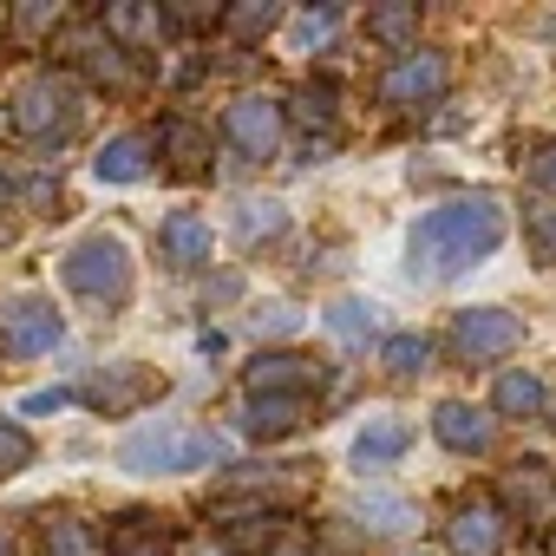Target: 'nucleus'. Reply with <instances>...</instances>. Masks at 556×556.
I'll return each instance as SVG.
<instances>
[{"label": "nucleus", "mask_w": 556, "mask_h": 556, "mask_svg": "<svg viewBox=\"0 0 556 556\" xmlns=\"http://www.w3.org/2000/svg\"><path fill=\"white\" fill-rule=\"evenodd\" d=\"M510 229V210L497 190H471V197H452L439 210H426L406 236V268L413 282H452V275L478 268Z\"/></svg>", "instance_id": "f257e3e1"}, {"label": "nucleus", "mask_w": 556, "mask_h": 556, "mask_svg": "<svg viewBox=\"0 0 556 556\" xmlns=\"http://www.w3.org/2000/svg\"><path fill=\"white\" fill-rule=\"evenodd\" d=\"M229 465V439L210 426H144L118 445V471L131 478H177V471H210Z\"/></svg>", "instance_id": "f03ea898"}, {"label": "nucleus", "mask_w": 556, "mask_h": 556, "mask_svg": "<svg viewBox=\"0 0 556 556\" xmlns=\"http://www.w3.org/2000/svg\"><path fill=\"white\" fill-rule=\"evenodd\" d=\"M8 125L27 138V144H40V151H60L79 125H86V86L73 79V73H60V66H47V73H34L21 92H14V112H8Z\"/></svg>", "instance_id": "7ed1b4c3"}, {"label": "nucleus", "mask_w": 556, "mask_h": 556, "mask_svg": "<svg viewBox=\"0 0 556 556\" xmlns=\"http://www.w3.org/2000/svg\"><path fill=\"white\" fill-rule=\"evenodd\" d=\"M60 275H66V289H73L79 302H92V308H125V302H131V289H138L131 249H125V236H112V229L79 236V242L66 249Z\"/></svg>", "instance_id": "20e7f679"}, {"label": "nucleus", "mask_w": 556, "mask_h": 556, "mask_svg": "<svg viewBox=\"0 0 556 556\" xmlns=\"http://www.w3.org/2000/svg\"><path fill=\"white\" fill-rule=\"evenodd\" d=\"M60 334H66V321H60L53 295L27 289V295L0 302V354H8V361H40V354L60 348Z\"/></svg>", "instance_id": "39448f33"}, {"label": "nucleus", "mask_w": 556, "mask_h": 556, "mask_svg": "<svg viewBox=\"0 0 556 556\" xmlns=\"http://www.w3.org/2000/svg\"><path fill=\"white\" fill-rule=\"evenodd\" d=\"M523 348V321L510 308H458L452 315V354L465 367H491V361H510Z\"/></svg>", "instance_id": "423d86ee"}, {"label": "nucleus", "mask_w": 556, "mask_h": 556, "mask_svg": "<svg viewBox=\"0 0 556 556\" xmlns=\"http://www.w3.org/2000/svg\"><path fill=\"white\" fill-rule=\"evenodd\" d=\"M282 131H289V105L268 99V92H242V99L223 105V138L242 157H275L282 151Z\"/></svg>", "instance_id": "0eeeda50"}, {"label": "nucleus", "mask_w": 556, "mask_h": 556, "mask_svg": "<svg viewBox=\"0 0 556 556\" xmlns=\"http://www.w3.org/2000/svg\"><path fill=\"white\" fill-rule=\"evenodd\" d=\"M504 504L497 497H484V491H471V497H458L452 504V517H445V549L452 556H504Z\"/></svg>", "instance_id": "6e6552de"}, {"label": "nucleus", "mask_w": 556, "mask_h": 556, "mask_svg": "<svg viewBox=\"0 0 556 556\" xmlns=\"http://www.w3.org/2000/svg\"><path fill=\"white\" fill-rule=\"evenodd\" d=\"M242 380H249V393H268V400H308L328 380V367L315 354H295V348H268V354L249 361Z\"/></svg>", "instance_id": "1a4fd4ad"}, {"label": "nucleus", "mask_w": 556, "mask_h": 556, "mask_svg": "<svg viewBox=\"0 0 556 556\" xmlns=\"http://www.w3.org/2000/svg\"><path fill=\"white\" fill-rule=\"evenodd\" d=\"M445 79H452L445 53L413 47V53H400V60L380 73V105H432V99L445 92Z\"/></svg>", "instance_id": "9d476101"}, {"label": "nucleus", "mask_w": 556, "mask_h": 556, "mask_svg": "<svg viewBox=\"0 0 556 556\" xmlns=\"http://www.w3.org/2000/svg\"><path fill=\"white\" fill-rule=\"evenodd\" d=\"M504 517H523L530 530H549L556 523V471L536 465V458H517L504 471Z\"/></svg>", "instance_id": "9b49d317"}, {"label": "nucleus", "mask_w": 556, "mask_h": 556, "mask_svg": "<svg viewBox=\"0 0 556 556\" xmlns=\"http://www.w3.org/2000/svg\"><path fill=\"white\" fill-rule=\"evenodd\" d=\"M157 393H164V374H151V367H138V361H112V367L86 387V406L125 419V413H138L144 400H157Z\"/></svg>", "instance_id": "f8f14e48"}, {"label": "nucleus", "mask_w": 556, "mask_h": 556, "mask_svg": "<svg viewBox=\"0 0 556 556\" xmlns=\"http://www.w3.org/2000/svg\"><path fill=\"white\" fill-rule=\"evenodd\" d=\"M210 249H216V236H210V223H203L197 210H170V216L157 223V262H164V268L190 275V268L210 262Z\"/></svg>", "instance_id": "ddd939ff"}, {"label": "nucleus", "mask_w": 556, "mask_h": 556, "mask_svg": "<svg viewBox=\"0 0 556 556\" xmlns=\"http://www.w3.org/2000/svg\"><path fill=\"white\" fill-rule=\"evenodd\" d=\"M432 439H439L445 452H458V458H484L491 439H497V426H491L484 406H471V400H445V406L432 413Z\"/></svg>", "instance_id": "4468645a"}, {"label": "nucleus", "mask_w": 556, "mask_h": 556, "mask_svg": "<svg viewBox=\"0 0 556 556\" xmlns=\"http://www.w3.org/2000/svg\"><path fill=\"white\" fill-rule=\"evenodd\" d=\"M236 426L255 439V445H275L308 426V400H268V393H249V406L236 413Z\"/></svg>", "instance_id": "2eb2a0df"}, {"label": "nucleus", "mask_w": 556, "mask_h": 556, "mask_svg": "<svg viewBox=\"0 0 556 556\" xmlns=\"http://www.w3.org/2000/svg\"><path fill=\"white\" fill-rule=\"evenodd\" d=\"M406 452H413V426H406L400 413H380V419H367V426L354 432V465H361V471L400 465Z\"/></svg>", "instance_id": "dca6fc26"}, {"label": "nucleus", "mask_w": 556, "mask_h": 556, "mask_svg": "<svg viewBox=\"0 0 556 556\" xmlns=\"http://www.w3.org/2000/svg\"><path fill=\"white\" fill-rule=\"evenodd\" d=\"M157 151L170 157L177 177H203V170H210V131H203L197 118H184V112H170V118L157 125Z\"/></svg>", "instance_id": "f3484780"}, {"label": "nucleus", "mask_w": 556, "mask_h": 556, "mask_svg": "<svg viewBox=\"0 0 556 556\" xmlns=\"http://www.w3.org/2000/svg\"><path fill=\"white\" fill-rule=\"evenodd\" d=\"M99 27H105V40L112 47H157L164 40V8H144V0H118V8H105L99 14Z\"/></svg>", "instance_id": "a211bd4d"}, {"label": "nucleus", "mask_w": 556, "mask_h": 556, "mask_svg": "<svg viewBox=\"0 0 556 556\" xmlns=\"http://www.w3.org/2000/svg\"><path fill=\"white\" fill-rule=\"evenodd\" d=\"M92 170H99V184H138V177H151V138L144 131L105 138L99 157H92Z\"/></svg>", "instance_id": "6ab92c4d"}, {"label": "nucleus", "mask_w": 556, "mask_h": 556, "mask_svg": "<svg viewBox=\"0 0 556 556\" xmlns=\"http://www.w3.org/2000/svg\"><path fill=\"white\" fill-rule=\"evenodd\" d=\"M367 40H380L393 53H413V40H419V0H387V8H367Z\"/></svg>", "instance_id": "aec40b11"}, {"label": "nucleus", "mask_w": 556, "mask_h": 556, "mask_svg": "<svg viewBox=\"0 0 556 556\" xmlns=\"http://www.w3.org/2000/svg\"><path fill=\"white\" fill-rule=\"evenodd\" d=\"M354 517H361V530H374V536H400V530L419 523V510H413L406 497H393V491H361V497H354Z\"/></svg>", "instance_id": "412c9836"}, {"label": "nucleus", "mask_w": 556, "mask_h": 556, "mask_svg": "<svg viewBox=\"0 0 556 556\" xmlns=\"http://www.w3.org/2000/svg\"><path fill=\"white\" fill-rule=\"evenodd\" d=\"M321 321H328V334H334L341 348H367V341L380 334V308H374V302H361V295H341Z\"/></svg>", "instance_id": "4be33fe9"}, {"label": "nucleus", "mask_w": 556, "mask_h": 556, "mask_svg": "<svg viewBox=\"0 0 556 556\" xmlns=\"http://www.w3.org/2000/svg\"><path fill=\"white\" fill-rule=\"evenodd\" d=\"M282 229H289V210L275 203V197H242V203H236V242H242V249L275 242Z\"/></svg>", "instance_id": "5701e85b"}, {"label": "nucleus", "mask_w": 556, "mask_h": 556, "mask_svg": "<svg viewBox=\"0 0 556 556\" xmlns=\"http://www.w3.org/2000/svg\"><path fill=\"white\" fill-rule=\"evenodd\" d=\"M523 249L536 268H556V203L549 197H523Z\"/></svg>", "instance_id": "b1692460"}, {"label": "nucleus", "mask_w": 556, "mask_h": 556, "mask_svg": "<svg viewBox=\"0 0 556 556\" xmlns=\"http://www.w3.org/2000/svg\"><path fill=\"white\" fill-rule=\"evenodd\" d=\"M79 66H86L99 86H112V92H131V86H138V73L125 66V47H112V40H86V47H79Z\"/></svg>", "instance_id": "393cba45"}, {"label": "nucleus", "mask_w": 556, "mask_h": 556, "mask_svg": "<svg viewBox=\"0 0 556 556\" xmlns=\"http://www.w3.org/2000/svg\"><path fill=\"white\" fill-rule=\"evenodd\" d=\"M491 406H497L504 419H536V413H543V380H536V374H497Z\"/></svg>", "instance_id": "a878e982"}, {"label": "nucleus", "mask_w": 556, "mask_h": 556, "mask_svg": "<svg viewBox=\"0 0 556 556\" xmlns=\"http://www.w3.org/2000/svg\"><path fill=\"white\" fill-rule=\"evenodd\" d=\"M380 367H387L393 380H413V374L432 367V341H426V334H387V341H380Z\"/></svg>", "instance_id": "bb28decb"}, {"label": "nucleus", "mask_w": 556, "mask_h": 556, "mask_svg": "<svg viewBox=\"0 0 556 556\" xmlns=\"http://www.w3.org/2000/svg\"><path fill=\"white\" fill-rule=\"evenodd\" d=\"M40 556H105V543L92 536V523H79V517H53L47 536H40Z\"/></svg>", "instance_id": "cd10ccee"}, {"label": "nucleus", "mask_w": 556, "mask_h": 556, "mask_svg": "<svg viewBox=\"0 0 556 556\" xmlns=\"http://www.w3.org/2000/svg\"><path fill=\"white\" fill-rule=\"evenodd\" d=\"M275 21H282V8H275V0H242V8H223V27H229L236 40H255V34H268Z\"/></svg>", "instance_id": "c85d7f7f"}, {"label": "nucleus", "mask_w": 556, "mask_h": 556, "mask_svg": "<svg viewBox=\"0 0 556 556\" xmlns=\"http://www.w3.org/2000/svg\"><path fill=\"white\" fill-rule=\"evenodd\" d=\"M34 465V432L21 419H0V478H21Z\"/></svg>", "instance_id": "c756f323"}, {"label": "nucleus", "mask_w": 556, "mask_h": 556, "mask_svg": "<svg viewBox=\"0 0 556 556\" xmlns=\"http://www.w3.org/2000/svg\"><path fill=\"white\" fill-rule=\"evenodd\" d=\"M334 27H341V8H308V14H295V40H302V47L334 40Z\"/></svg>", "instance_id": "7c9ffc66"}, {"label": "nucleus", "mask_w": 556, "mask_h": 556, "mask_svg": "<svg viewBox=\"0 0 556 556\" xmlns=\"http://www.w3.org/2000/svg\"><path fill=\"white\" fill-rule=\"evenodd\" d=\"M289 105H295V118H308V125H328V118H334V99H328V92H295Z\"/></svg>", "instance_id": "2f4dec72"}, {"label": "nucleus", "mask_w": 556, "mask_h": 556, "mask_svg": "<svg viewBox=\"0 0 556 556\" xmlns=\"http://www.w3.org/2000/svg\"><path fill=\"white\" fill-rule=\"evenodd\" d=\"M530 184L556 190V138H543V144H536V157H530Z\"/></svg>", "instance_id": "473e14b6"}, {"label": "nucleus", "mask_w": 556, "mask_h": 556, "mask_svg": "<svg viewBox=\"0 0 556 556\" xmlns=\"http://www.w3.org/2000/svg\"><path fill=\"white\" fill-rule=\"evenodd\" d=\"M255 328H268V334H289V328H295V308H289V302H268V308L255 315Z\"/></svg>", "instance_id": "72a5a7b5"}, {"label": "nucleus", "mask_w": 556, "mask_h": 556, "mask_svg": "<svg viewBox=\"0 0 556 556\" xmlns=\"http://www.w3.org/2000/svg\"><path fill=\"white\" fill-rule=\"evenodd\" d=\"M53 21H60V8H21L14 27H21V34H40V27H53Z\"/></svg>", "instance_id": "f704fd0d"}, {"label": "nucleus", "mask_w": 556, "mask_h": 556, "mask_svg": "<svg viewBox=\"0 0 556 556\" xmlns=\"http://www.w3.org/2000/svg\"><path fill=\"white\" fill-rule=\"evenodd\" d=\"M66 400H73V387H53V393H34V400H27L21 413H60Z\"/></svg>", "instance_id": "c9c22d12"}, {"label": "nucleus", "mask_w": 556, "mask_h": 556, "mask_svg": "<svg viewBox=\"0 0 556 556\" xmlns=\"http://www.w3.org/2000/svg\"><path fill=\"white\" fill-rule=\"evenodd\" d=\"M184 556H236V549H229V543H210V536H203V543H190Z\"/></svg>", "instance_id": "e433bc0d"}, {"label": "nucleus", "mask_w": 556, "mask_h": 556, "mask_svg": "<svg viewBox=\"0 0 556 556\" xmlns=\"http://www.w3.org/2000/svg\"><path fill=\"white\" fill-rule=\"evenodd\" d=\"M268 556H315V549H308V543H295V536H282V543L268 549Z\"/></svg>", "instance_id": "4c0bfd02"}, {"label": "nucleus", "mask_w": 556, "mask_h": 556, "mask_svg": "<svg viewBox=\"0 0 556 556\" xmlns=\"http://www.w3.org/2000/svg\"><path fill=\"white\" fill-rule=\"evenodd\" d=\"M0 556H8V530H0Z\"/></svg>", "instance_id": "58836bf2"}, {"label": "nucleus", "mask_w": 556, "mask_h": 556, "mask_svg": "<svg viewBox=\"0 0 556 556\" xmlns=\"http://www.w3.org/2000/svg\"><path fill=\"white\" fill-rule=\"evenodd\" d=\"M406 556H426V549H406Z\"/></svg>", "instance_id": "ea45409f"}, {"label": "nucleus", "mask_w": 556, "mask_h": 556, "mask_svg": "<svg viewBox=\"0 0 556 556\" xmlns=\"http://www.w3.org/2000/svg\"><path fill=\"white\" fill-rule=\"evenodd\" d=\"M0 125H8V118H0Z\"/></svg>", "instance_id": "a19ab883"}]
</instances>
